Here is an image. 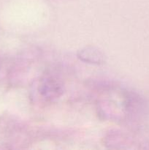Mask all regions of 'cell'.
<instances>
[]
</instances>
